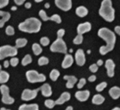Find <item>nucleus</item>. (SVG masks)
I'll return each mask as SVG.
<instances>
[{
    "label": "nucleus",
    "mask_w": 120,
    "mask_h": 110,
    "mask_svg": "<svg viewBox=\"0 0 120 110\" xmlns=\"http://www.w3.org/2000/svg\"><path fill=\"white\" fill-rule=\"evenodd\" d=\"M98 36L107 42L106 46H101L100 48V49H99L100 53L101 55H105V54L112 51L116 42L115 33L113 31H112L111 30H109L108 28L102 27L98 30Z\"/></svg>",
    "instance_id": "nucleus-1"
},
{
    "label": "nucleus",
    "mask_w": 120,
    "mask_h": 110,
    "mask_svg": "<svg viewBox=\"0 0 120 110\" xmlns=\"http://www.w3.org/2000/svg\"><path fill=\"white\" fill-rule=\"evenodd\" d=\"M19 30L27 33H37L40 31L41 23L37 18H28L19 25Z\"/></svg>",
    "instance_id": "nucleus-2"
},
{
    "label": "nucleus",
    "mask_w": 120,
    "mask_h": 110,
    "mask_svg": "<svg viewBox=\"0 0 120 110\" xmlns=\"http://www.w3.org/2000/svg\"><path fill=\"white\" fill-rule=\"evenodd\" d=\"M99 15L106 21H113L115 19V10L112 7L111 0H102L100 9H99Z\"/></svg>",
    "instance_id": "nucleus-3"
},
{
    "label": "nucleus",
    "mask_w": 120,
    "mask_h": 110,
    "mask_svg": "<svg viewBox=\"0 0 120 110\" xmlns=\"http://www.w3.org/2000/svg\"><path fill=\"white\" fill-rule=\"evenodd\" d=\"M50 50L53 53H61L67 54V46L65 42L62 38H57V40L52 43Z\"/></svg>",
    "instance_id": "nucleus-4"
},
{
    "label": "nucleus",
    "mask_w": 120,
    "mask_h": 110,
    "mask_svg": "<svg viewBox=\"0 0 120 110\" xmlns=\"http://www.w3.org/2000/svg\"><path fill=\"white\" fill-rule=\"evenodd\" d=\"M18 53V50L16 47L9 45L2 46L0 48V59L2 60L7 57H15Z\"/></svg>",
    "instance_id": "nucleus-5"
},
{
    "label": "nucleus",
    "mask_w": 120,
    "mask_h": 110,
    "mask_svg": "<svg viewBox=\"0 0 120 110\" xmlns=\"http://www.w3.org/2000/svg\"><path fill=\"white\" fill-rule=\"evenodd\" d=\"M27 80L30 83H37V82H44L46 80V76L43 74H39L36 70H28L26 74Z\"/></svg>",
    "instance_id": "nucleus-6"
},
{
    "label": "nucleus",
    "mask_w": 120,
    "mask_h": 110,
    "mask_svg": "<svg viewBox=\"0 0 120 110\" xmlns=\"http://www.w3.org/2000/svg\"><path fill=\"white\" fill-rule=\"evenodd\" d=\"M0 91L2 93V102L4 104H13L15 102V99L9 95V89L6 85H2L0 86Z\"/></svg>",
    "instance_id": "nucleus-7"
},
{
    "label": "nucleus",
    "mask_w": 120,
    "mask_h": 110,
    "mask_svg": "<svg viewBox=\"0 0 120 110\" xmlns=\"http://www.w3.org/2000/svg\"><path fill=\"white\" fill-rule=\"evenodd\" d=\"M41 91L40 88L30 90V89H25L21 94V99L23 101H30V100L36 98L38 94V91Z\"/></svg>",
    "instance_id": "nucleus-8"
},
{
    "label": "nucleus",
    "mask_w": 120,
    "mask_h": 110,
    "mask_svg": "<svg viewBox=\"0 0 120 110\" xmlns=\"http://www.w3.org/2000/svg\"><path fill=\"white\" fill-rule=\"evenodd\" d=\"M55 4L61 10L69 11L72 8V0H55Z\"/></svg>",
    "instance_id": "nucleus-9"
},
{
    "label": "nucleus",
    "mask_w": 120,
    "mask_h": 110,
    "mask_svg": "<svg viewBox=\"0 0 120 110\" xmlns=\"http://www.w3.org/2000/svg\"><path fill=\"white\" fill-rule=\"evenodd\" d=\"M75 61L79 66H83L86 64V56L85 53L82 49H78L75 53Z\"/></svg>",
    "instance_id": "nucleus-10"
},
{
    "label": "nucleus",
    "mask_w": 120,
    "mask_h": 110,
    "mask_svg": "<svg viewBox=\"0 0 120 110\" xmlns=\"http://www.w3.org/2000/svg\"><path fill=\"white\" fill-rule=\"evenodd\" d=\"M91 30V24L90 22H85L79 24L77 27V32L79 35H83L86 32H89Z\"/></svg>",
    "instance_id": "nucleus-11"
},
{
    "label": "nucleus",
    "mask_w": 120,
    "mask_h": 110,
    "mask_svg": "<svg viewBox=\"0 0 120 110\" xmlns=\"http://www.w3.org/2000/svg\"><path fill=\"white\" fill-rule=\"evenodd\" d=\"M105 66L107 69V74L109 77L114 76V69H115V64L112 59H107L105 63Z\"/></svg>",
    "instance_id": "nucleus-12"
},
{
    "label": "nucleus",
    "mask_w": 120,
    "mask_h": 110,
    "mask_svg": "<svg viewBox=\"0 0 120 110\" xmlns=\"http://www.w3.org/2000/svg\"><path fill=\"white\" fill-rule=\"evenodd\" d=\"M89 97H90V91H87V90H86V91H78L75 93V97L79 102L87 101Z\"/></svg>",
    "instance_id": "nucleus-13"
},
{
    "label": "nucleus",
    "mask_w": 120,
    "mask_h": 110,
    "mask_svg": "<svg viewBox=\"0 0 120 110\" xmlns=\"http://www.w3.org/2000/svg\"><path fill=\"white\" fill-rule=\"evenodd\" d=\"M74 63V58L72 57L71 54H65V57L64 58V60H63L62 63V68L64 69H68L69 68L70 66H72Z\"/></svg>",
    "instance_id": "nucleus-14"
},
{
    "label": "nucleus",
    "mask_w": 120,
    "mask_h": 110,
    "mask_svg": "<svg viewBox=\"0 0 120 110\" xmlns=\"http://www.w3.org/2000/svg\"><path fill=\"white\" fill-rule=\"evenodd\" d=\"M40 89H41V91L42 96H44V97H51L52 94L51 86H50L49 84H47V83L43 84L42 86L40 87Z\"/></svg>",
    "instance_id": "nucleus-15"
},
{
    "label": "nucleus",
    "mask_w": 120,
    "mask_h": 110,
    "mask_svg": "<svg viewBox=\"0 0 120 110\" xmlns=\"http://www.w3.org/2000/svg\"><path fill=\"white\" fill-rule=\"evenodd\" d=\"M69 99H70V94L68 91H64V92H63L61 94V96L55 102H56V104L61 105V104H64V102H68Z\"/></svg>",
    "instance_id": "nucleus-16"
},
{
    "label": "nucleus",
    "mask_w": 120,
    "mask_h": 110,
    "mask_svg": "<svg viewBox=\"0 0 120 110\" xmlns=\"http://www.w3.org/2000/svg\"><path fill=\"white\" fill-rule=\"evenodd\" d=\"M64 79L67 80L66 87L69 89L73 88L75 84L77 82V78L74 76H64Z\"/></svg>",
    "instance_id": "nucleus-17"
},
{
    "label": "nucleus",
    "mask_w": 120,
    "mask_h": 110,
    "mask_svg": "<svg viewBox=\"0 0 120 110\" xmlns=\"http://www.w3.org/2000/svg\"><path fill=\"white\" fill-rule=\"evenodd\" d=\"M0 15H1V19H0V27L2 28L4 25L5 24V22H7L10 19L11 15L9 12H6V11H0Z\"/></svg>",
    "instance_id": "nucleus-18"
},
{
    "label": "nucleus",
    "mask_w": 120,
    "mask_h": 110,
    "mask_svg": "<svg viewBox=\"0 0 120 110\" xmlns=\"http://www.w3.org/2000/svg\"><path fill=\"white\" fill-rule=\"evenodd\" d=\"M109 95L112 99H118L120 97V88L118 86H113L109 90Z\"/></svg>",
    "instance_id": "nucleus-19"
},
{
    "label": "nucleus",
    "mask_w": 120,
    "mask_h": 110,
    "mask_svg": "<svg viewBox=\"0 0 120 110\" xmlns=\"http://www.w3.org/2000/svg\"><path fill=\"white\" fill-rule=\"evenodd\" d=\"M75 14H76L78 16H79V17L83 18L88 15V9H86L85 6L77 7L76 9H75Z\"/></svg>",
    "instance_id": "nucleus-20"
},
{
    "label": "nucleus",
    "mask_w": 120,
    "mask_h": 110,
    "mask_svg": "<svg viewBox=\"0 0 120 110\" xmlns=\"http://www.w3.org/2000/svg\"><path fill=\"white\" fill-rule=\"evenodd\" d=\"M19 110H39V107L37 103L22 104L21 106H19Z\"/></svg>",
    "instance_id": "nucleus-21"
},
{
    "label": "nucleus",
    "mask_w": 120,
    "mask_h": 110,
    "mask_svg": "<svg viewBox=\"0 0 120 110\" xmlns=\"http://www.w3.org/2000/svg\"><path fill=\"white\" fill-rule=\"evenodd\" d=\"M105 101V97L101 96V94H97V95H94L92 98V102L96 105H101Z\"/></svg>",
    "instance_id": "nucleus-22"
},
{
    "label": "nucleus",
    "mask_w": 120,
    "mask_h": 110,
    "mask_svg": "<svg viewBox=\"0 0 120 110\" xmlns=\"http://www.w3.org/2000/svg\"><path fill=\"white\" fill-rule=\"evenodd\" d=\"M9 79V73H7L6 71H4V70H1L0 71V83L1 84H4L6 83Z\"/></svg>",
    "instance_id": "nucleus-23"
},
{
    "label": "nucleus",
    "mask_w": 120,
    "mask_h": 110,
    "mask_svg": "<svg viewBox=\"0 0 120 110\" xmlns=\"http://www.w3.org/2000/svg\"><path fill=\"white\" fill-rule=\"evenodd\" d=\"M27 44V40L26 38H18L15 41V47L17 48H23Z\"/></svg>",
    "instance_id": "nucleus-24"
},
{
    "label": "nucleus",
    "mask_w": 120,
    "mask_h": 110,
    "mask_svg": "<svg viewBox=\"0 0 120 110\" xmlns=\"http://www.w3.org/2000/svg\"><path fill=\"white\" fill-rule=\"evenodd\" d=\"M32 51L34 53L35 55H40L42 52V48L40 45H39L38 43H34L32 45Z\"/></svg>",
    "instance_id": "nucleus-25"
},
{
    "label": "nucleus",
    "mask_w": 120,
    "mask_h": 110,
    "mask_svg": "<svg viewBox=\"0 0 120 110\" xmlns=\"http://www.w3.org/2000/svg\"><path fill=\"white\" fill-rule=\"evenodd\" d=\"M60 76V72L58 71V69H52L50 73V79H51L52 81H56L58 80V78Z\"/></svg>",
    "instance_id": "nucleus-26"
},
{
    "label": "nucleus",
    "mask_w": 120,
    "mask_h": 110,
    "mask_svg": "<svg viewBox=\"0 0 120 110\" xmlns=\"http://www.w3.org/2000/svg\"><path fill=\"white\" fill-rule=\"evenodd\" d=\"M31 62H32V58H31V56H30V54H26V56L24 57L23 59H22V65H23V66H26V65L30 64Z\"/></svg>",
    "instance_id": "nucleus-27"
},
{
    "label": "nucleus",
    "mask_w": 120,
    "mask_h": 110,
    "mask_svg": "<svg viewBox=\"0 0 120 110\" xmlns=\"http://www.w3.org/2000/svg\"><path fill=\"white\" fill-rule=\"evenodd\" d=\"M48 20H52V21H54L58 24H60L62 22V19L58 15H52L51 17H48Z\"/></svg>",
    "instance_id": "nucleus-28"
},
{
    "label": "nucleus",
    "mask_w": 120,
    "mask_h": 110,
    "mask_svg": "<svg viewBox=\"0 0 120 110\" xmlns=\"http://www.w3.org/2000/svg\"><path fill=\"white\" fill-rule=\"evenodd\" d=\"M56 105V102L52 99H47L45 101V106L48 108H53Z\"/></svg>",
    "instance_id": "nucleus-29"
},
{
    "label": "nucleus",
    "mask_w": 120,
    "mask_h": 110,
    "mask_svg": "<svg viewBox=\"0 0 120 110\" xmlns=\"http://www.w3.org/2000/svg\"><path fill=\"white\" fill-rule=\"evenodd\" d=\"M49 63V60H48V58L47 57H41V58L38 59V64L40 66H42V65H46L47 64Z\"/></svg>",
    "instance_id": "nucleus-30"
},
{
    "label": "nucleus",
    "mask_w": 120,
    "mask_h": 110,
    "mask_svg": "<svg viewBox=\"0 0 120 110\" xmlns=\"http://www.w3.org/2000/svg\"><path fill=\"white\" fill-rule=\"evenodd\" d=\"M107 82H101V83H100V84H98L96 86V90L97 91H102L107 87Z\"/></svg>",
    "instance_id": "nucleus-31"
},
{
    "label": "nucleus",
    "mask_w": 120,
    "mask_h": 110,
    "mask_svg": "<svg viewBox=\"0 0 120 110\" xmlns=\"http://www.w3.org/2000/svg\"><path fill=\"white\" fill-rule=\"evenodd\" d=\"M82 42H83V36L82 35H77V37H75V38L74 39L73 42L76 45H79V44H81Z\"/></svg>",
    "instance_id": "nucleus-32"
},
{
    "label": "nucleus",
    "mask_w": 120,
    "mask_h": 110,
    "mask_svg": "<svg viewBox=\"0 0 120 110\" xmlns=\"http://www.w3.org/2000/svg\"><path fill=\"white\" fill-rule=\"evenodd\" d=\"M39 16L41 17V19H42L43 21H47V20H48V16H47L46 12L43 10V9L40 10V12H39Z\"/></svg>",
    "instance_id": "nucleus-33"
},
{
    "label": "nucleus",
    "mask_w": 120,
    "mask_h": 110,
    "mask_svg": "<svg viewBox=\"0 0 120 110\" xmlns=\"http://www.w3.org/2000/svg\"><path fill=\"white\" fill-rule=\"evenodd\" d=\"M5 32L8 36H13L15 34V29H14L13 26H9L6 27V30H5Z\"/></svg>",
    "instance_id": "nucleus-34"
},
{
    "label": "nucleus",
    "mask_w": 120,
    "mask_h": 110,
    "mask_svg": "<svg viewBox=\"0 0 120 110\" xmlns=\"http://www.w3.org/2000/svg\"><path fill=\"white\" fill-rule=\"evenodd\" d=\"M40 43H41L42 46L46 47V46H47L50 43V40H49V38H48V37H41V40H40Z\"/></svg>",
    "instance_id": "nucleus-35"
},
{
    "label": "nucleus",
    "mask_w": 120,
    "mask_h": 110,
    "mask_svg": "<svg viewBox=\"0 0 120 110\" xmlns=\"http://www.w3.org/2000/svg\"><path fill=\"white\" fill-rule=\"evenodd\" d=\"M10 65L11 66H13V67H15V66H17V64H19V59L17 58H15V57H13V58H11L10 61Z\"/></svg>",
    "instance_id": "nucleus-36"
},
{
    "label": "nucleus",
    "mask_w": 120,
    "mask_h": 110,
    "mask_svg": "<svg viewBox=\"0 0 120 110\" xmlns=\"http://www.w3.org/2000/svg\"><path fill=\"white\" fill-rule=\"evenodd\" d=\"M86 79H85V78H81V79L79 80V83L77 84L78 89H81L82 87H83V86L86 85Z\"/></svg>",
    "instance_id": "nucleus-37"
},
{
    "label": "nucleus",
    "mask_w": 120,
    "mask_h": 110,
    "mask_svg": "<svg viewBox=\"0 0 120 110\" xmlns=\"http://www.w3.org/2000/svg\"><path fill=\"white\" fill-rule=\"evenodd\" d=\"M89 69H90V71H91L92 73H96V72L98 70V65L97 64H91L89 67Z\"/></svg>",
    "instance_id": "nucleus-38"
},
{
    "label": "nucleus",
    "mask_w": 120,
    "mask_h": 110,
    "mask_svg": "<svg viewBox=\"0 0 120 110\" xmlns=\"http://www.w3.org/2000/svg\"><path fill=\"white\" fill-rule=\"evenodd\" d=\"M65 34V30L64 29H59L57 32V36H58V38H62Z\"/></svg>",
    "instance_id": "nucleus-39"
},
{
    "label": "nucleus",
    "mask_w": 120,
    "mask_h": 110,
    "mask_svg": "<svg viewBox=\"0 0 120 110\" xmlns=\"http://www.w3.org/2000/svg\"><path fill=\"white\" fill-rule=\"evenodd\" d=\"M9 0H0V8L3 9L9 4Z\"/></svg>",
    "instance_id": "nucleus-40"
},
{
    "label": "nucleus",
    "mask_w": 120,
    "mask_h": 110,
    "mask_svg": "<svg viewBox=\"0 0 120 110\" xmlns=\"http://www.w3.org/2000/svg\"><path fill=\"white\" fill-rule=\"evenodd\" d=\"M96 80H97V76H94V75H93V76H90V77L88 78V80L90 82H94Z\"/></svg>",
    "instance_id": "nucleus-41"
},
{
    "label": "nucleus",
    "mask_w": 120,
    "mask_h": 110,
    "mask_svg": "<svg viewBox=\"0 0 120 110\" xmlns=\"http://www.w3.org/2000/svg\"><path fill=\"white\" fill-rule=\"evenodd\" d=\"M14 1L17 5H22L24 3L26 2V0H14Z\"/></svg>",
    "instance_id": "nucleus-42"
},
{
    "label": "nucleus",
    "mask_w": 120,
    "mask_h": 110,
    "mask_svg": "<svg viewBox=\"0 0 120 110\" xmlns=\"http://www.w3.org/2000/svg\"><path fill=\"white\" fill-rule=\"evenodd\" d=\"M114 31H115V32L120 37V26H115V28H114Z\"/></svg>",
    "instance_id": "nucleus-43"
},
{
    "label": "nucleus",
    "mask_w": 120,
    "mask_h": 110,
    "mask_svg": "<svg viewBox=\"0 0 120 110\" xmlns=\"http://www.w3.org/2000/svg\"><path fill=\"white\" fill-rule=\"evenodd\" d=\"M25 7H26V9H30V7H31V4L30 2H28L25 4Z\"/></svg>",
    "instance_id": "nucleus-44"
},
{
    "label": "nucleus",
    "mask_w": 120,
    "mask_h": 110,
    "mask_svg": "<svg viewBox=\"0 0 120 110\" xmlns=\"http://www.w3.org/2000/svg\"><path fill=\"white\" fill-rule=\"evenodd\" d=\"M9 64H9V62L8 60L4 61V68H8L9 66Z\"/></svg>",
    "instance_id": "nucleus-45"
},
{
    "label": "nucleus",
    "mask_w": 120,
    "mask_h": 110,
    "mask_svg": "<svg viewBox=\"0 0 120 110\" xmlns=\"http://www.w3.org/2000/svg\"><path fill=\"white\" fill-rule=\"evenodd\" d=\"M98 66H101V65L103 64V61L101 60V59H99L98 61H97V64Z\"/></svg>",
    "instance_id": "nucleus-46"
},
{
    "label": "nucleus",
    "mask_w": 120,
    "mask_h": 110,
    "mask_svg": "<svg viewBox=\"0 0 120 110\" xmlns=\"http://www.w3.org/2000/svg\"><path fill=\"white\" fill-rule=\"evenodd\" d=\"M65 110H73V107L72 106H69V107H67V108Z\"/></svg>",
    "instance_id": "nucleus-47"
},
{
    "label": "nucleus",
    "mask_w": 120,
    "mask_h": 110,
    "mask_svg": "<svg viewBox=\"0 0 120 110\" xmlns=\"http://www.w3.org/2000/svg\"><path fill=\"white\" fill-rule=\"evenodd\" d=\"M49 7H50V4H48V3H47V4H45V8H47V9H48Z\"/></svg>",
    "instance_id": "nucleus-48"
},
{
    "label": "nucleus",
    "mask_w": 120,
    "mask_h": 110,
    "mask_svg": "<svg viewBox=\"0 0 120 110\" xmlns=\"http://www.w3.org/2000/svg\"><path fill=\"white\" fill-rule=\"evenodd\" d=\"M11 9H12V10H13V11H15V10H16V9H17V8H16V7H15V6H13V7H12V8H11Z\"/></svg>",
    "instance_id": "nucleus-49"
},
{
    "label": "nucleus",
    "mask_w": 120,
    "mask_h": 110,
    "mask_svg": "<svg viewBox=\"0 0 120 110\" xmlns=\"http://www.w3.org/2000/svg\"><path fill=\"white\" fill-rule=\"evenodd\" d=\"M43 0H35V2H37V3H41L42 2Z\"/></svg>",
    "instance_id": "nucleus-50"
},
{
    "label": "nucleus",
    "mask_w": 120,
    "mask_h": 110,
    "mask_svg": "<svg viewBox=\"0 0 120 110\" xmlns=\"http://www.w3.org/2000/svg\"><path fill=\"white\" fill-rule=\"evenodd\" d=\"M112 110H120V108H118V107H117V108H112Z\"/></svg>",
    "instance_id": "nucleus-51"
},
{
    "label": "nucleus",
    "mask_w": 120,
    "mask_h": 110,
    "mask_svg": "<svg viewBox=\"0 0 120 110\" xmlns=\"http://www.w3.org/2000/svg\"><path fill=\"white\" fill-rule=\"evenodd\" d=\"M0 110H10V109H7V108H1Z\"/></svg>",
    "instance_id": "nucleus-52"
},
{
    "label": "nucleus",
    "mask_w": 120,
    "mask_h": 110,
    "mask_svg": "<svg viewBox=\"0 0 120 110\" xmlns=\"http://www.w3.org/2000/svg\"><path fill=\"white\" fill-rule=\"evenodd\" d=\"M69 53H72V52H73V49L71 48V49H69Z\"/></svg>",
    "instance_id": "nucleus-53"
},
{
    "label": "nucleus",
    "mask_w": 120,
    "mask_h": 110,
    "mask_svg": "<svg viewBox=\"0 0 120 110\" xmlns=\"http://www.w3.org/2000/svg\"><path fill=\"white\" fill-rule=\"evenodd\" d=\"M87 53H88V54L90 53V50H88V51H87Z\"/></svg>",
    "instance_id": "nucleus-54"
}]
</instances>
